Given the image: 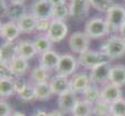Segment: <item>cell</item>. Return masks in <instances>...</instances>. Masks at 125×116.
I'll use <instances>...</instances> for the list:
<instances>
[{"mask_svg":"<svg viewBox=\"0 0 125 116\" xmlns=\"http://www.w3.org/2000/svg\"><path fill=\"white\" fill-rule=\"evenodd\" d=\"M111 116H114V115H111Z\"/></svg>","mask_w":125,"mask_h":116,"instance_id":"44","label":"cell"},{"mask_svg":"<svg viewBox=\"0 0 125 116\" xmlns=\"http://www.w3.org/2000/svg\"><path fill=\"white\" fill-rule=\"evenodd\" d=\"M11 115H12V111L10 105L6 101L1 99V102H0V116H11Z\"/></svg>","mask_w":125,"mask_h":116,"instance_id":"36","label":"cell"},{"mask_svg":"<svg viewBox=\"0 0 125 116\" xmlns=\"http://www.w3.org/2000/svg\"><path fill=\"white\" fill-rule=\"evenodd\" d=\"M109 82L113 83L120 87L125 85V65L116 64L112 66L109 75Z\"/></svg>","mask_w":125,"mask_h":116,"instance_id":"20","label":"cell"},{"mask_svg":"<svg viewBox=\"0 0 125 116\" xmlns=\"http://www.w3.org/2000/svg\"><path fill=\"white\" fill-rule=\"evenodd\" d=\"M23 13L24 12H23V7H22V5H13V3H11V6L8 7L7 13L6 14H8V16L11 18L12 21H17Z\"/></svg>","mask_w":125,"mask_h":116,"instance_id":"33","label":"cell"},{"mask_svg":"<svg viewBox=\"0 0 125 116\" xmlns=\"http://www.w3.org/2000/svg\"><path fill=\"white\" fill-rule=\"evenodd\" d=\"M78 62L80 65L84 66L85 69H93L95 66L100 65L105 62H110V59L103 52H95L87 50L86 52L79 54Z\"/></svg>","mask_w":125,"mask_h":116,"instance_id":"4","label":"cell"},{"mask_svg":"<svg viewBox=\"0 0 125 116\" xmlns=\"http://www.w3.org/2000/svg\"><path fill=\"white\" fill-rule=\"evenodd\" d=\"M111 104L100 98L93 105V116H111Z\"/></svg>","mask_w":125,"mask_h":116,"instance_id":"27","label":"cell"},{"mask_svg":"<svg viewBox=\"0 0 125 116\" xmlns=\"http://www.w3.org/2000/svg\"><path fill=\"white\" fill-rule=\"evenodd\" d=\"M10 68H11L13 74L16 75V77H21L27 71H28V60L22 59V58L17 55L13 60L9 63Z\"/></svg>","mask_w":125,"mask_h":116,"instance_id":"21","label":"cell"},{"mask_svg":"<svg viewBox=\"0 0 125 116\" xmlns=\"http://www.w3.org/2000/svg\"><path fill=\"white\" fill-rule=\"evenodd\" d=\"M101 98L105 102L112 104L115 101L122 98V90H121L120 86L115 85L111 82L106 83V84H104L103 88L101 91Z\"/></svg>","mask_w":125,"mask_h":116,"instance_id":"13","label":"cell"},{"mask_svg":"<svg viewBox=\"0 0 125 116\" xmlns=\"http://www.w3.org/2000/svg\"><path fill=\"white\" fill-rule=\"evenodd\" d=\"M79 99L78 96H76V93L73 92L72 90H69L66 92L62 93L61 95H59V97H58V106H59V109L63 114H69L72 113Z\"/></svg>","mask_w":125,"mask_h":116,"instance_id":"9","label":"cell"},{"mask_svg":"<svg viewBox=\"0 0 125 116\" xmlns=\"http://www.w3.org/2000/svg\"><path fill=\"white\" fill-rule=\"evenodd\" d=\"M84 32L90 39H100L107 36L111 31H110V27L107 24L106 19L95 17V18H91L90 20L86 21Z\"/></svg>","mask_w":125,"mask_h":116,"instance_id":"1","label":"cell"},{"mask_svg":"<svg viewBox=\"0 0 125 116\" xmlns=\"http://www.w3.org/2000/svg\"><path fill=\"white\" fill-rule=\"evenodd\" d=\"M50 86H51V90L53 92V94L55 95H61L62 93L66 92V91L71 90L70 86V80H69L66 76H62V75H57L52 76L49 81Z\"/></svg>","mask_w":125,"mask_h":116,"instance_id":"15","label":"cell"},{"mask_svg":"<svg viewBox=\"0 0 125 116\" xmlns=\"http://www.w3.org/2000/svg\"><path fill=\"white\" fill-rule=\"evenodd\" d=\"M21 33L16 21H9L0 26V36L6 42H13Z\"/></svg>","mask_w":125,"mask_h":116,"instance_id":"12","label":"cell"},{"mask_svg":"<svg viewBox=\"0 0 125 116\" xmlns=\"http://www.w3.org/2000/svg\"><path fill=\"white\" fill-rule=\"evenodd\" d=\"M37 53H38V51L35 49L33 41L23 40L17 43V54H18V57L29 60L34 57Z\"/></svg>","mask_w":125,"mask_h":116,"instance_id":"18","label":"cell"},{"mask_svg":"<svg viewBox=\"0 0 125 116\" xmlns=\"http://www.w3.org/2000/svg\"><path fill=\"white\" fill-rule=\"evenodd\" d=\"M92 84L90 78V74L78 73L70 80L71 90L75 93H82Z\"/></svg>","mask_w":125,"mask_h":116,"instance_id":"14","label":"cell"},{"mask_svg":"<svg viewBox=\"0 0 125 116\" xmlns=\"http://www.w3.org/2000/svg\"><path fill=\"white\" fill-rule=\"evenodd\" d=\"M16 93L13 80H8V78H0V96L9 97Z\"/></svg>","mask_w":125,"mask_h":116,"instance_id":"28","label":"cell"},{"mask_svg":"<svg viewBox=\"0 0 125 116\" xmlns=\"http://www.w3.org/2000/svg\"><path fill=\"white\" fill-rule=\"evenodd\" d=\"M16 22L18 24V27H19L21 33H31L37 28L38 19L35 18L32 12H30V13L24 12Z\"/></svg>","mask_w":125,"mask_h":116,"instance_id":"16","label":"cell"},{"mask_svg":"<svg viewBox=\"0 0 125 116\" xmlns=\"http://www.w3.org/2000/svg\"><path fill=\"white\" fill-rule=\"evenodd\" d=\"M33 43H34V47L39 54H42V53L51 50L52 43L53 42L44 34V36H38L33 40Z\"/></svg>","mask_w":125,"mask_h":116,"instance_id":"26","label":"cell"},{"mask_svg":"<svg viewBox=\"0 0 125 116\" xmlns=\"http://www.w3.org/2000/svg\"><path fill=\"white\" fill-rule=\"evenodd\" d=\"M120 37H122L123 39H125V22L122 26V28L120 29Z\"/></svg>","mask_w":125,"mask_h":116,"instance_id":"41","label":"cell"},{"mask_svg":"<svg viewBox=\"0 0 125 116\" xmlns=\"http://www.w3.org/2000/svg\"><path fill=\"white\" fill-rule=\"evenodd\" d=\"M31 12L37 19L52 20L53 6L49 2V0H34L31 6Z\"/></svg>","mask_w":125,"mask_h":116,"instance_id":"11","label":"cell"},{"mask_svg":"<svg viewBox=\"0 0 125 116\" xmlns=\"http://www.w3.org/2000/svg\"><path fill=\"white\" fill-rule=\"evenodd\" d=\"M93 105L87 103L84 99H79L74 109L72 111V116H92Z\"/></svg>","mask_w":125,"mask_h":116,"instance_id":"24","label":"cell"},{"mask_svg":"<svg viewBox=\"0 0 125 116\" xmlns=\"http://www.w3.org/2000/svg\"><path fill=\"white\" fill-rule=\"evenodd\" d=\"M13 82H14V88H16V94H19L27 86V84H28V83L24 82L21 77H16L13 80Z\"/></svg>","mask_w":125,"mask_h":116,"instance_id":"37","label":"cell"},{"mask_svg":"<svg viewBox=\"0 0 125 116\" xmlns=\"http://www.w3.org/2000/svg\"><path fill=\"white\" fill-rule=\"evenodd\" d=\"M0 78H8V80H14L16 78V75L13 74L9 64L0 62Z\"/></svg>","mask_w":125,"mask_h":116,"instance_id":"34","label":"cell"},{"mask_svg":"<svg viewBox=\"0 0 125 116\" xmlns=\"http://www.w3.org/2000/svg\"><path fill=\"white\" fill-rule=\"evenodd\" d=\"M82 97L84 101H86L87 103H90L91 105H94L101 98V91L97 88L96 85L91 84L86 90L82 92Z\"/></svg>","mask_w":125,"mask_h":116,"instance_id":"25","label":"cell"},{"mask_svg":"<svg viewBox=\"0 0 125 116\" xmlns=\"http://www.w3.org/2000/svg\"><path fill=\"white\" fill-rule=\"evenodd\" d=\"M90 40L91 39L87 37L85 32H74L72 33L69 38V47L71 51L78 54L86 52L90 48Z\"/></svg>","mask_w":125,"mask_h":116,"instance_id":"5","label":"cell"},{"mask_svg":"<svg viewBox=\"0 0 125 116\" xmlns=\"http://www.w3.org/2000/svg\"><path fill=\"white\" fill-rule=\"evenodd\" d=\"M49 72L48 70H45L44 68H42L41 65L37 66L34 69H32L30 74V81L32 83V85L35 84H40V83H45L49 82Z\"/></svg>","mask_w":125,"mask_h":116,"instance_id":"23","label":"cell"},{"mask_svg":"<svg viewBox=\"0 0 125 116\" xmlns=\"http://www.w3.org/2000/svg\"><path fill=\"white\" fill-rule=\"evenodd\" d=\"M11 116H26L23 113H20V112H16V113H12Z\"/></svg>","mask_w":125,"mask_h":116,"instance_id":"43","label":"cell"},{"mask_svg":"<svg viewBox=\"0 0 125 116\" xmlns=\"http://www.w3.org/2000/svg\"><path fill=\"white\" fill-rule=\"evenodd\" d=\"M91 3L89 0H70L69 9L70 17L76 20H82L89 14Z\"/></svg>","mask_w":125,"mask_h":116,"instance_id":"10","label":"cell"},{"mask_svg":"<svg viewBox=\"0 0 125 116\" xmlns=\"http://www.w3.org/2000/svg\"><path fill=\"white\" fill-rule=\"evenodd\" d=\"M62 114H63V113H62L60 109H59V111H58V109H54V111H51V112H50L49 116H63Z\"/></svg>","mask_w":125,"mask_h":116,"instance_id":"40","label":"cell"},{"mask_svg":"<svg viewBox=\"0 0 125 116\" xmlns=\"http://www.w3.org/2000/svg\"><path fill=\"white\" fill-rule=\"evenodd\" d=\"M101 52H103L110 60L122 58L125 54V39L116 36L111 37L101 48Z\"/></svg>","mask_w":125,"mask_h":116,"instance_id":"2","label":"cell"},{"mask_svg":"<svg viewBox=\"0 0 125 116\" xmlns=\"http://www.w3.org/2000/svg\"><path fill=\"white\" fill-rule=\"evenodd\" d=\"M111 114L114 116H125V98H120L111 104Z\"/></svg>","mask_w":125,"mask_h":116,"instance_id":"31","label":"cell"},{"mask_svg":"<svg viewBox=\"0 0 125 116\" xmlns=\"http://www.w3.org/2000/svg\"><path fill=\"white\" fill-rule=\"evenodd\" d=\"M33 87H34L35 99L37 101H48L53 95V92L51 90V86H50L49 82L35 84V85H33Z\"/></svg>","mask_w":125,"mask_h":116,"instance_id":"22","label":"cell"},{"mask_svg":"<svg viewBox=\"0 0 125 116\" xmlns=\"http://www.w3.org/2000/svg\"><path fill=\"white\" fill-rule=\"evenodd\" d=\"M70 17V9L66 3L60 6L53 7V12H52V20H60V21H65Z\"/></svg>","mask_w":125,"mask_h":116,"instance_id":"29","label":"cell"},{"mask_svg":"<svg viewBox=\"0 0 125 116\" xmlns=\"http://www.w3.org/2000/svg\"><path fill=\"white\" fill-rule=\"evenodd\" d=\"M78 60L70 54H63L60 58V61L58 63L57 68L54 71L57 72V74L62 76H70L75 72V70L78 69Z\"/></svg>","mask_w":125,"mask_h":116,"instance_id":"6","label":"cell"},{"mask_svg":"<svg viewBox=\"0 0 125 116\" xmlns=\"http://www.w3.org/2000/svg\"><path fill=\"white\" fill-rule=\"evenodd\" d=\"M89 1L91 3V7L101 12H107V10L114 5L113 0H89Z\"/></svg>","mask_w":125,"mask_h":116,"instance_id":"30","label":"cell"},{"mask_svg":"<svg viewBox=\"0 0 125 116\" xmlns=\"http://www.w3.org/2000/svg\"><path fill=\"white\" fill-rule=\"evenodd\" d=\"M20 99H22L23 102H31L35 99V93H34V87L33 85L27 84V86L18 94Z\"/></svg>","mask_w":125,"mask_h":116,"instance_id":"32","label":"cell"},{"mask_svg":"<svg viewBox=\"0 0 125 116\" xmlns=\"http://www.w3.org/2000/svg\"><path fill=\"white\" fill-rule=\"evenodd\" d=\"M17 44L13 42H3L0 47V62L9 64L17 57Z\"/></svg>","mask_w":125,"mask_h":116,"instance_id":"19","label":"cell"},{"mask_svg":"<svg viewBox=\"0 0 125 116\" xmlns=\"http://www.w3.org/2000/svg\"><path fill=\"white\" fill-rule=\"evenodd\" d=\"M32 116H49V114L45 113V112L42 111V109H37V111L32 114Z\"/></svg>","mask_w":125,"mask_h":116,"instance_id":"39","label":"cell"},{"mask_svg":"<svg viewBox=\"0 0 125 116\" xmlns=\"http://www.w3.org/2000/svg\"><path fill=\"white\" fill-rule=\"evenodd\" d=\"M66 0H49V2L51 3L53 7H55V6H60V5H64Z\"/></svg>","mask_w":125,"mask_h":116,"instance_id":"38","label":"cell"},{"mask_svg":"<svg viewBox=\"0 0 125 116\" xmlns=\"http://www.w3.org/2000/svg\"><path fill=\"white\" fill-rule=\"evenodd\" d=\"M112 66L110 65V62H105L100 65L95 66L90 71V78L92 84H106L109 83V75Z\"/></svg>","mask_w":125,"mask_h":116,"instance_id":"8","label":"cell"},{"mask_svg":"<svg viewBox=\"0 0 125 116\" xmlns=\"http://www.w3.org/2000/svg\"><path fill=\"white\" fill-rule=\"evenodd\" d=\"M68 26L64 21L60 20H51V24L45 33V36L52 41V42H60L62 41L68 34Z\"/></svg>","mask_w":125,"mask_h":116,"instance_id":"7","label":"cell"},{"mask_svg":"<svg viewBox=\"0 0 125 116\" xmlns=\"http://www.w3.org/2000/svg\"><path fill=\"white\" fill-rule=\"evenodd\" d=\"M50 24H51V19H38L35 30L39 31V32L47 33L50 28Z\"/></svg>","mask_w":125,"mask_h":116,"instance_id":"35","label":"cell"},{"mask_svg":"<svg viewBox=\"0 0 125 116\" xmlns=\"http://www.w3.org/2000/svg\"><path fill=\"white\" fill-rule=\"evenodd\" d=\"M10 1L13 5H23V2H24V0H10Z\"/></svg>","mask_w":125,"mask_h":116,"instance_id":"42","label":"cell"},{"mask_svg":"<svg viewBox=\"0 0 125 116\" xmlns=\"http://www.w3.org/2000/svg\"><path fill=\"white\" fill-rule=\"evenodd\" d=\"M106 21L110 27V31H120L125 22V8L122 5L114 3L106 12Z\"/></svg>","mask_w":125,"mask_h":116,"instance_id":"3","label":"cell"},{"mask_svg":"<svg viewBox=\"0 0 125 116\" xmlns=\"http://www.w3.org/2000/svg\"><path fill=\"white\" fill-rule=\"evenodd\" d=\"M60 58H61L60 54H58L53 50H50V51H47L40 55L39 62H40V65L42 68H44L48 71H51V70H55L60 61Z\"/></svg>","mask_w":125,"mask_h":116,"instance_id":"17","label":"cell"}]
</instances>
